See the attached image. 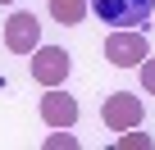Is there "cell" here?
<instances>
[{
    "instance_id": "30bf717a",
    "label": "cell",
    "mask_w": 155,
    "mask_h": 150,
    "mask_svg": "<svg viewBox=\"0 0 155 150\" xmlns=\"http://www.w3.org/2000/svg\"><path fill=\"white\" fill-rule=\"evenodd\" d=\"M137 68H141V87H146V91H150V96H155V59H150V55H146V59H141V64H137Z\"/></svg>"
},
{
    "instance_id": "7a4b0ae2",
    "label": "cell",
    "mask_w": 155,
    "mask_h": 150,
    "mask_svg": "<svg viewBox=\"0 0 155 150\" xmlns=\"http://www.w3.org/2000/svg\"><path fill=\"white\" fill-rule=\"evenodd\" d=\"M146 55H150V41H146L141 27H114L105 37V59L114 68H137Z\"/></svg>"
},
{
    "instance_id": "52a82bcc",
    "label": "cell",
    "mask_w": 155,
    "mask_h": 150,
    "mask_svg": "<svg viewBox=\"0 0 155 150\" xmlns=\"http://www.w3.org/2000/svg\"><path fill=\"white\" fill-rule=\"evenodd\" d=\"M50 18H55L59 27L82 23V18H87V0H50Z\"/></svg>"
},
{
    "instance_id": "8fae6325",
    "label": "cell",
    "mask_w": 155,
    "mask_h": 150,
    "mask_svg": "<svg viewBox=\"0 0 155 150\" xmlns=\"http://www.w3.org/2000/svg\"><path fill=\"white\" fill-rule=\"evenodd\" d=\"M0 5H14V0H0Z\"/></svg>"
},
{
    "instance_id": "3957f363",
    "label": "cell",
    "mask_w": 155,
    "mask_h": 150,
    "mask_svg": "<svg viewBox=\"0 0 155 150\" xmlns=\"http://www.w3.org/2000/svg\"><path fill=\"white\" fill-rule=\"evenodd\" d=\"M101 118H105L110 132H128V127H141V123H146V105H141V96H132V91H114V96H105Z\"/></svg>"
},
{
    "instance_id": "5b68a950",
    "label": "cell",
    "mask_w": 155,
    "mask_h": 150,
    "mask_svg": "<svg viewBox=\"0 0 155 150\" xmlns=\"http://www.w3.org/2000/svg\"><path fill=\"white\" fill-rule=\"evenodd\" d=\"M5 46H9L14 55H32V50L41 46V23H37L32 9H14V14L5 18Z\"/></svg>"
},
{
    "instance_id": "ba28073f",
    "label": "cell",
    "mask_w": 155,
    "mask_h": 150,
    "mask_svg": "<svg viewBox=\"0 0 155 150\" xmlns=\"http://www.w3.org/2000/svg\"><path fill=\"white\" fill-rule=\"evenodd\" d=\"M119 145H123V150H150V145H155V141H150V136H146V132H137V127H128V132H123V136H119Z\"/></svg>"
},
{
    "instance_id": "6da1fadb",
    "label": "cell",
    "mask_w": 155,
    "mask_h": 150,
    "mask_svg": "<svg viewBox=\"0 0 155 150\" xmlns=\"http://www.w3.org/2000/svg\"><path fill=\"white\" fill-rule=\"evenodd\" d=\"M87 9L110 27H141L155 18V0H87Z\"/></svg>"
},
{
    "instance_id": "8992f818",
    "label": "cell",
    "mask_w": 155,
    "mask_h": 150,
    "mask_svg": "<svg viewBox=\"0 0 155 150\" xmlns=\"http://www.w3.org/2000/svg\"><path fill=\"white\" fill-rule=\"evenodd\" d=\"M78 100L68 96V91H59V87H46V96H41V123L46 127H73L78 123Z\"/></svg>"
},
{
    "instance_id": "277c9868",
    "label": "cell",
    "mask_w": 155,
    "mask_h": 150,
    "mask_svg": "<svg viewBox=\"0 0 155 150\" xmlns=\"http://www.w3.org/2000/svg\"><path fill=\"white\" fill-rule=\"evenodd\" d=\"M68 68H73V59L64 46H37L32 50V82L59 87V82H68Z\"/></svg>"
},
{
    "instance_id": "9c48e42d",
    "label": "cell",
    "mask_w": 155,
    "mask_h": 150,
    "mask_svg": "<svg viewBox=\"0 0 155 150\" xmlns=\"http://www.w3.org/2000/svg\"><path fill=\"white\" fill-rule=\"evenodd\" d=\"M46 150H78V136H73L68 127H59L55 136H46Z\"/></svg>"
}]
</instances>
